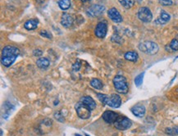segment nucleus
Segmentation results:
<instances>
[{
	"label": "nucleus",
	"instance_id": "dca6fc26",
	"mask_svg": "<svg viewBox=\"0 0 178 136\" xmlns=\"http://www.w3.org/2000/svg\"><path fill=\"white\" fill-rule=\"evenodd\" d=\"M38 21L35 20V19H30V20H28V21H25V23L24 24V27L25 29L28 30H32L36 29L37 26H38Z\"/></svg>",
	"mask_w": 178,
	"mask_h": 136
},
{
	"label": "nucleus",
	"instance_id": "f257e3e1",
	"mask_svg": "<svg viewBox=\"0 0 178 136\" xmlns=\"http://www.w3.org/2000/svg\"><path fill=\"white\" fill-rule=\"evenodd\" d=\"M97 96L102 103L109 106L110 107L118 108L121 105V99L118 94H112L110 96H107V94H97Z\"/></svg>",
	"mask_w": 178,
	"mask_h": 136
},
{
	"label": "nucleus",
	"instance_id": "7c9ffc66",
	"mask_svg": "<svg viewBox=\"0 0 178 136\" xmlns=\"http://www.w3.org/2000/svg\"><path fill=\"white\" fill-rule=\"evenodd\" d=\"M75 136H81V135H80V134H75Z\"/></svg>",
	"mask_w": 178,
	"mask_h": 136
},
{
	"label": "nucleus",
	"instance_id": "9d476101",
	"mask_svg": "<svg viewBox=\"0 0 178 136\" xmlns=\"http://www.w3.org/2000/svg\"><path fill=\"white\" fill-rule=\"evenodd\" d=\"M107 15H108V17L115 23H120L122 21V16H121V13L115 7L110 8L107 11Z\"/></svg>",
	"mask_w": 178,
	"mask_h": 136
},
{
	"label": "nucleus",
	"instance_id": "b1692460",
	"mask_svg": "<svg viewBox=\"0 0 178 136\" xmlns=\"http://www.w3.org/2000/svg\"><path fill=\"white\" fill-rule=\"evenodd\" d=\"M169 46L172 51H178V39H172Z\"/></svg>",
	"mask_w": 178,
	"mask_h": 136
},
{
	"label": "nucleus",
	"instance_id": "7ed1b4c3",
	"mask_svg": "<svg viewBox=\"0 0 178 136\" xmlns=\"http://www.w3.org/2000/svg\"><path fill=\"white\" fill-rule=\"evenodd\" d=\"M139 50L149 55H154L158 52V45L152 41H145L139 44Z\"/></svg>",
	"mask_w": 178,
	"mask_h": 136
},
{
	"label": "nucleus",
	"instance_id": "a878e982",
	"mask_svg": "<svg viewBox=\"0 0 178 136\" xmlns=\"http://www.w3.org/2000/svg\"><path fill=\"white\" fill-rule=\"evenodd\" d=\"M158 2L162 6H171L173 4L172 0H158Z\"/></svg>",
	"mask_w": 178,
	"mask_h": 136
},
{
	"label": "nucleus",
	"instance_id": "6ab92c4d",
	"mask_svg": "<svg viewBox=\"0 0 178 136\" xmlns=\"http://www.w3.org/2000/svg\"><path fill=\"white\" fill-rule=\"evenodd\" d=\"M90 86L92 87L95 89V90H102L103 89V83L101 82L100 80H98V79H92L91 81H90Z\"/></svg>",
	"mask_w": 178,
	"mask_h": 136
},
{
	"label": "nucleus",
	"instance_id": "423d86ee",
	"mask_svg": "<svg viewBox=\"0 0 178 136\" xmlns=\"http://www.w3.org/2000/svg\"><path fill=\"white\" fill-rule=\"evenodd\" d=\"M131 125H132L131 121L129 118L122 116H119L114 123L115 127L120 130H126V129H129L131 126Z\"/></svg>",
	"mask_w": 178,
	"mask_h": 136
},
{
	"label": "nucleus",
	"instance_id": "4be33fe9",
	"mask_svg": "<svg viewBox=\"0 0 178 136\" xmlns=\"http://www.w3.org/2000/svg\"><path fill=\"white\" fill-rule=\"evenodd\" d=\"M166 133L171 136L178 135V126H175L173 128H167L166 129Z\"/></svg>",
	"mask_w": 178,
	"mask_h": 136
},
{
	"label": "nucleus",
	"instance_id": "cd10ccee",
	"mask_svg": "<svg viewBox=\"0 0 178 136\" xmlns=\"http://www.w3.org/2000/svg\"><path fill=\"white\" fill-rule=\"evenodd\" d=\"M80 67H81V64H80V62H75V63L73 64V66H72V69H73V71H75V72H78V71L80 70Z\"/></svg>",
	"mask_w": 178,
	"mask_h": 136
},
{
	"label": "nucleus",
	"instance_id": "1a4fd4ad",
	"mask_svg": "<svg viewBox=\"0 0 178 136\" xmlns=\"http://www.w3.org/2000/svg\"><path fill=\"white\" fill-rule=\"evenodd\" d=\"M107 25L105 21H101V22H98V25H96L95 31H94V34L98 38H100V39H103L107 35Z\"/></svg>",
	"mask_w": 178,
	"mask_h": 136
},
{
	"label": "nucleus",
	"instance_id": "c85d7f7f",
	"mask_svg": "<svg viewBox=\"0 0 178 136\" xmlns=\"http://www.w3.org/2000/svg\"><path fill=\"white\" fill-rule=\"evenodd\" d=\"M33 54H34V56H36V57H39V56H41L42 54H43V52H42L40 49H37L33 52Z\"/></svg>",
	"mask_w": 178,
	"mask_h": 136
},
{
	"label": "nucleus",
	"instance_id": "ddd939ff",
	"mask_svg": "<svg viewBox=\"0 0 178 136\" xmlns=\"http://www.w3.org/2000/svg\"><path fill=\"white\" fill-rule=\"evenodd\" d=\"M131 112L137 116V117L141 118L143 117L145 114V107L143 105H140V104H138V105H135L130 109Z\"/></svg>",
	"mask_w": 178,
	"mask_h": 136
},
{
	"label": "nucleus",
	"instance_id": "bb28decb",
	"mask_svg": "<svg viewBox=\"0 0 178 136\" xmlns=\"http://www.w3.org/2000/svg\"><path fill=\"white\" fill-rule=\"evenodd\" d=\"M39 34H40V35L41 36H43V37H45V38H48V39H51L52 38V36H51V34H49V33L47 31V30H41L40 32H39Z\"/></svg>",
	"mask_w": 178,
	"mask_h": 136
},
{
	"label": "nucleus",
	"instance_id": "c756f323",
	"mask_svg": "<svg viewBox=\"0 0 178 136\" xmlns=\"http://www.w3.org/2000/svg\"><path fill=\"white\" fill-rule=\"evenodd\" d=\"M80 1L83 2H90L91 0H80Z\"/></svg>",
	"mask_w": 178,
	"mask_h": 136
},
{
	"label": "nucleus",
	"instance_id": "a211bd4d",
	"mask_svg": "<svg viewBox=\"0 0 178 136\" xmlns=\"http://www.w3.org/2000/svg\"><path fill=\"white\" fill-rule=\"evenodd\" d=\"M125 58H126L127 61H130V62H135L138 60V58H139V56H138V53L135 51H129L127 53H125V55H124Z\"/></svg>",
	"mask_w": 178,
	"mask_h": 136
},
{
	"label": "nucleus",
	"instance_id": "5701e85b",
	"mask_svg": "<svg viewBox=\"0 0 178 136\" xmlns=\"http://www.w3.org/2000/svg\"><path fill=\"white\" fill-rule=\"evenodd\" d=\"M144 73H141L139 74V76H137L135 79V84L136 86H140L142 85V82H143V79H144Z\"/></svg>",
	"mask_w": 178,
	"mask_h": 136
},
{
	"label": "nucleus",
	"instance_id": "f3484780",
	"mask_svg": "<svg viewBox=\"0 0 178 136\" xmlns=\"http://www.w3.org/2000/svg\"><path fill=\"white\" fill-rule=\"evenodd\" d=\"M37 67L40 68V69H46L47 67H49L50 62L48 58H40L36 61Z\"/></svg>",
	"mask_w": 178,
	"mask_h": 136
},
{
	"label": "nucleus",
	"instance_id": "9b49d317",
	"mask_svg": "<svg viewBox=\"0 0 178 136\" xmlns=\"http://www.w3.org/2000/svg\"><path fill=\"white\" fill-rule=\"evenodd\" d=\"M103 119L105 122L108 123V124H114L116 119L118 118L119 115L117 113L114 112L112 111H105L103 113Z\"/></svg>",
	"mask_w": 178,
	"mask_h": 136
},
{
	"label": "nucleus",
	"instance_id": "4468645a",
	"mask_svg": "<svg viewBox=\"0 0 178 136\" xmlns=\"http://www.w3.org/2000/svg\"><path fill=\"white\" fill-rule=\"evenodd\" d=\"M171 19V16L169 15L167 12H166L165 11H161V13H160V16L155 21V22L157 24H160V25H163V24L167 23Z\"/></svg>",
	"mask_w": 178,
	"mask_h": 136
},
{
	"label": "nucleus",
	"instance_id": "2f4dec72",
	"mask_svg": "<svg viewBox=\"0 0 178 136\" xmlns=\"http://www.w3.org/2000/svg\"><path fill=\"white\" fill-rule=\"evenodd\" d=\"M177 92H178V89H177Z\"/></svg>",
	"mask_w": 178,
	"mask_h": 136
},
{
	"label": "nucleus",
	"instance_id": "393cba45",
	"mask_svg": "<svg viewBox=\"0 0 178 136\" xmlns=\"http://www.w3.org/2000/svg\"><path fill=\"white\" fill-rule=\"evenodd\" d=\"M54 118L57 121H60V122H64V121H65L63 116H62V114H61L60 112H56L54 113Z\"/></svg>",
	"mask_w": 178,
	"mask_h": 136
},
{
	"label": "nucleus",
	"instance_id": "2eb2a0df",
	"mask_svg": "<svg viewBox=\"0 0 178 136\" xmlns=\"http://www.w3.org/2000/svg\"><path fill=\"white\" fill-rule=\"evenodd\" d=\"M80 102H82L86 106H88L91 110H94L96 107V103L94 100L89 96H84L82 99H80Z\"/></svg>",
	"mask_w": 178,
	"mask_h": 136
},
{
	"label": "nucleus",
	"instance_id": "20e7f679",
	"mask_svg": "<svg viewBox=\"0 0 178 136\" xmlns=\"http://www.w3.org/2000/svg\"><path fill=\"white\" fill-rule=\"evenodd\" d=\"M75 108L76 113H77V116L80 119L86 120V119H89L90 117L91 109L89 108L88 106H86L85 104L83 103L82 102H80V103H76V105L75 106Z\"/></svg>",
	"mask_w": 178,
	"mask_h": 136
},
{
	"label": "nucleus",
	"instance_id": "412c9836",
	"mask_svg": "<svg viewBox=\"0 0 178 136\" xmlns=\"http://www.w3.org/2000/svg\"><path fill=\"white\" fill-rule=\"evenodd\" d=\"M58 6L62 10H67L71 7V0H60L58 2Z\"/></svg>",
	"mask_w": 178,
	"mask_h": 136
},
{
	"label": "nucleus",
	"instance_id": "6e6552de",
	"mask_svg": "<svg viewBox=\"0 0 178 136\" xmlns=\"http://www.w3.org/2000/svg\"><path fill=\"white\" fill-rule=\"evenodd\" d=\"M20 54V50L16 47L7 45L2 50V57H16L17 58Z\"/></svg>",
	"mask_w": 178,
	"mask_h": 136
},
{
	"label": "nucleus",
	"instance_id": "f8f14e48",
	"mask_svg": "<svg viewBox=\"0 0 178 136\" xmlns=\"http://www.w3.org/2000/svg\"><path fill=\"white\" fill-rule=\"evenodd\" d=\"M61 24L62 26L66 28L71 27L73 24V18L72 16L68 13H63L61 17Z\"/></svg>",
	"mask_w": 178,
	"mask_h": 136
},
{
	"label": "nucleus",
	"instance_id": "39448f33",
	"mask_svg": "<svg viewBox=\"0 0 178 136\" xmlns=\"http://www.w3.org/2000/svg\"><path fill=\"white\" fill-rule=\"evenodd\" d=\"M137 16H138V18L144 23L150 22L153 19V14L151 12L150 9L146 7H140L137 12Z\"/></svg>",
	"mask_w": 178,
	"mask_h": 136
},
{
	"label": "nucleus",
	"instance_id": "aec40b11",
	"mask_svg": "<svg viewBox=\"0 0 178 136\" xmlns=\"http://www.w3.org/2000/svg\"><path fill=\"white\" fill-rule=\"evenodd\" d=\"M119 2L121 3L122 7H124L126 9H130L135 4V0H118Z\"/></svg>",
	"mask_w": 178,
	"mask_h": 136
},
{
	"label": "nucleus",
	"instance_id": "f03ea898",
	"mask_svg": "<svg viewBox=\"0 0 178 136\" xmlns=\"http://www.w3.org/2000/svg\"><path fill=\"white\" fill-rule=\"evenodd\" d=\"M113 86H114L115 90L121 94H126L128 92V84L126 81V79L123 76L117 75L113 78Z\"/></svg>",
	"mask_w": 178,
	"mask_h": 136
},
{
	"label": "nucleus",
	"instance_id": "0eeeda50",
	"mask_svg": "<svg viewBox=\"0 0 178 136\" xmlns=\"http://www.w3.org/2000/svg\"><path fill=\"white\" fill-rule=\"evenodd\" d=\"M105 7L103 5L94 4L92 5L91 7H89L86 11V14L89 16L91 17H95V16H99L103 13Z\"/></svg>",
	"mask_w": 178,
	"mask_h": 136
}]
</instances>
